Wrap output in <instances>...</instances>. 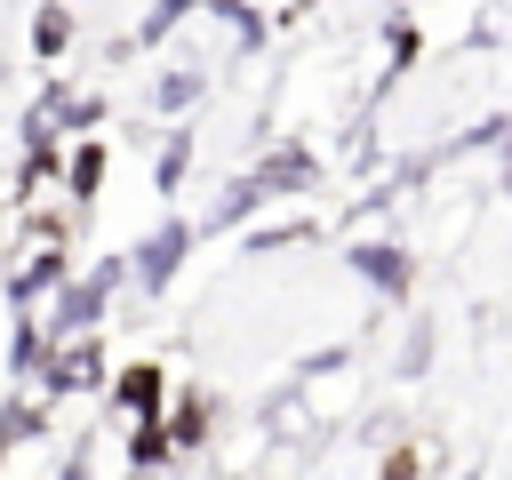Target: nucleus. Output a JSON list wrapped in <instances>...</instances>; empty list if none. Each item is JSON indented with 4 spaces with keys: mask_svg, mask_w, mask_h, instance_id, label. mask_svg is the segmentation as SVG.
Here are the masks:
<instances>
[{
    "mask_svg": "<svg viewBox=\"0 0 512 480\" xmlns=\"http://www.w3.org/2000/svg\"><path fill=\"white\" fill-rule=\"evenodd\" d=\"M120 280H128V248H120V256H96V272H64V280L48 288V336H88V328H104Z\"/></svg>",
    "mask_w": 512,
    "mask_h": 480,
    "instance_id": "1",
    "label": "nucleus"
},
{
    "mask_svg": "<svg viewBox=\"0 0 512 480\" xmlns=\"http://www.w3.org/2000/svg\"><path fill=\"white\" fill-rule=\"evenodd\" d=\"M192 240H200V224L192 216H160L136 248H128V280H136V296H168L176 288V272H184V256H192Z\"/></svg>",
    "mask_w": 512,
    "mask_h": 480,
    "instance_id": "2",
    "label": "nucleus"
},
{
    "mask_svg": "<svg viewBox=\"0 0 512 480\" xmlns=\"http://www.w3.org/2000/svg\"><path fill=\"white\" fill-rule=\"evenodd\" d=\"M104 376H112V360H104V344H96V328H88V336H56V352L40 360L32 384H40L48 400H96Z\"/></svg>",
    "mask_w": 512,
    "mask_h": 480,
    "instance_id": "3",
    "label": "nucleus"
},
{
    "mask_svg": "<svg viewBox=\"0 0 512 480\" xmlns=\"http://www.w3.org/2000/svg\"><path fill=\"white\" fill-rule=\"evenodd\" d=\"M344 272L352 280H368L376 296H408L416 288V248H400V240H384V232H368V240H344Z\"/></svg>",
    "mask_w": 512,
    "mask_h": 480,
    "instance_id": "4",
    "label": "nucleus"
},
{
    "mask_svg": "<svg viewBox=\"0 0 512 480\" xmlns=\"http://www.w3.org/2000/svg\"><path fill=\"white\" fill-rule=\"evenodd\" d=\"M256 184H264V200H304L320 184V152L312 144H272L256 160Z\"/></svg>",
    "mask_w": 512,
    "mask_h": 480,
    "instance_id": "5",
    "label": "nucleus"
},
{
    "mask_svg": "<svg viewBox=\"0 0 512 480\" xmlns=\"http://www.w3.org/2000/svg\"><path fill=\"white\" fill-rule=\"evenodd\" d=\"M64 272H72V256H64L56 240H40V248H32V256H24L16 272H8V304H16V312H32V304H48V288H56Z\"/></svg>",
    "mask_w": 512,
    "mask_h": 480,
    "instance_id": "6",
    "label": "nucleus"
},
{
    "mask_svg": "<svg viewBox=\"0 0 512 480\" xmlns=\"http://www.w3.org/2000/svg\"><path fill=\"white\" fill-rule=\"evenodd\" d=\"M200 96H208V72H200V64H168V72H152V88H144L152 120H184Z\"/></svg>",
    "mask_w": 512,
    "mask_h": 480,
    "instance_id": "7",
    "label": "nucleus"
},
{
    "mask_svg": "<svg viewBox=\"0 0 512 480\" xmlns=\"http://www.w3.org/2000/svg\"><path fill=\"white\" fill-rule=\"evenodd\" d=\"M256 216H264V184H256V168H248V176L216 184V200H208L200 232H240V224H256Z\"/></svg>",
    "mask_w": 512,
    "mask_h": 480,
    "instance_id": "8",
    "label": "nucleus"
},
{
    "mask_svg": "<svg viewBox=\"0 0 512 480\" xmlns=\"http://www.w3.org/2000/svg\"><path fill=\"white\" fill-rule=\"evenodd\" d=\"M104 392H112L120 416H152V408L168 400V376H160V360H136V368H112Z\"/></svg>",
    "mask_w": 512,
    "mask_h": 480,
    "instance_id": "9",
    "label": "nucleus"
},
{
    "mask_svg": "<svg viewBox=\"0 0 512 480\" xmlns=\"http://www.w3.org/2000/svg\"><path fill=\"white\" fill-rule=\"evenodd\" d=\"M120 464H128V472H168V464H176V440H168V416H160V408H152V416H128Z\"/></svg>",
    "mask_w": 512,
    "mask_h": 480,
    "instance_id": "10",
    "label": "nucleus"
},
{
    "mask_svg": "<svg viewBox=\"0 0 512 480\" xmlns=\"http://www.w3.org/2000/svg\"><path fill=\"white\" fill-rule=\"evenodd\" d=\"M48 352H56V336H48V320H32V312H16V320H8V376H16V384H32Z\"/></svg>",
    "mask_w": 512,
    "mask_h": 480,
    "instance_id": "11",
    "label": "nucleus"
},
{
    "mask_svg": "<svg viewBox=\"0 0 512 480\" xmlns=\"http://www.w3.org/2000/svg\"><path fill=\"white\" fill-rule=\"evenodd\" d=\"M184 176H192V128L168 120V136H160V152H152V192L168 200V192H184Z\"/></svg>",
    "mask_w": 512,
    "mask_h": 480,
    "instance_id": "12",
    "label": "nucleus"
},
{
    "mask_svg": "<svg viewBox=\"0 0 512 480\" xmlns=\"http://www.w3.org/2000/svg\"><path fill=\"white\" fill-rule=\"evenodd\" d=\"M104 176H112V152L88 136V144H72V160H64V192L80 200V208H96V192H104Z\"/></svg>",
    "mask_w": 512,
    "mask_h": 480,
    "instance_id": "13",
    "label": "nucleus"
},
{
    "mask_svg": "<svg viewBox=\"0 0 512 480\" xmlns=\"http://www.w3.org/2000/svg\"><path fill=\"white\" fill-rule=\"evenodd\" d=\"M24 440H48V392H40V400H24V392H16V400L0 408V464H8Z\"/></svg>",
    "mask_w": 512,
    "mask_h": 480,
    "instance_id": "14",
    "label": "nucleus"
},
{
    "mask_svg": "<svg viewBox=\"0 0 512 480\" xmlns=\"http://www.w3.org/2000/svg\"><path fill=\"white\" fill-rule=\"evenodd\" d=\"M72 32H80V24H72L64 0H40V8H32V56H40V64H56V56L72 48Z\"/></svg>",
    "mask_w": 512,
    "mask_h": 480,
    "instance_id": "15",
    "label": "nucleus"
},
{
    "mask_svg": "<svg viewBox=\"0 0 512 480\" xmlns=\"http://www.w3.org/2000/svg\"><path fill=\"white\" fill-rule=\"evenodd\" d=\"M248 232V256H288V248H312L320 224L312 216H288V224H240Z\"/></svg>",
    "mask_w": 512,
    "mask_h": 480,
    "instance_id": "16",
    "label": "nucleus"
},
{
    "mask_svg": "<svg viewBox=\"0 0 512 480\" xmlns=\"http://www.w3.org/2000/svg\"><path fill=\"white\" fill-rule=\"evenodd\" d=\"M200 8L232 32V48H240V56H256V48H264V16H256L248 0H200Z\"/></svg>",
    "mask_w": 512,
    "mask_h": 480,
    "instance_id": "17",
    "label": "nucleus"
},
{
    "mask_svg": "<svg viewBox=\"0 0 512 480\" xmlns=\"http://www.w3.org/2000/svg\"><path fill=\"white\" fill-rule=\"evenodd\" d=\"M160 416H168V440H176V448H200V440H208V392H184L176 408L160 400Z\"/></svg>",
    "mask_w": 512,
    "mask_h": 480,
    "instance_id": "18",
    "label": "nucleus"
},
{
    "mask_svg": "<svg viewBox=\"0 0 512 480\" xmlns=\"http://www.w3.org/2000/svg\"><path fill=\"white\" fill-rule=\"evenodd\" d=\"M392 376H408V384L432 376V320H424V312L408 320V336H400V368H392Z\"/></svg>",
    "mask_w": 512,
    "mask_h": 480,
    "instance_id": "19",
    "label": "nucleus"
},
{
    "mask_svg": "<svg viewBox=\"0 0 512 480\" xmlns=\"http://www.w3.org/2000/svg\"><path fill=\"white\" fill-rule=\"evenodd\" d=\"M192 8H200V0H152V8H144V24H136V40H144V48H152V40H168Z\"/></svg>",
    "mask_w": 512,
    "mask_h": 480,
    "instance_id": "20",
    "label": "nucleus"
},
{
    "mask_svg": "<svg viewBox=\"0 0 512 480\" xmlns=\"http://www.w3.org/2000/svg\"><path fill=\"white\" fill-rule=\"evenodd\" d=\"M504 128H512V112H504Z\"/></svg>",
    "mask_w": 512,
    "mask_h": 480,
    "instance_id": "21",
    "label": "nucleus"
},
{
    "mask_svg": "<svg viewBox=\"0 0 512 480\" xmlns=\"http://www.w3.org/2000/svg\"><path fill=\"white\" fill-rule=\"evenodd\" d=\"M504 184H512V168H504Z\"/></svg>",
    "mask_w": 512,
    "mask_h": 480,
    "instance_id": "22",
    "label": "nucleus"
}]
</instances>
